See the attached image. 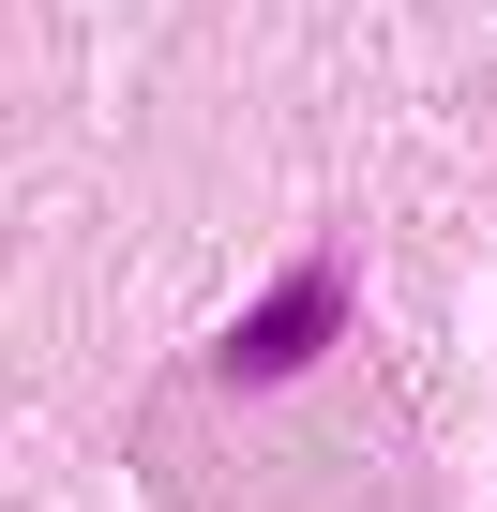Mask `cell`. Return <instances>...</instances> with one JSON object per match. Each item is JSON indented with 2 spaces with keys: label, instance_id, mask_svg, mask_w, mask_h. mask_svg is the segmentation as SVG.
Instances as JSON below:
<instances>
[{
  "label": "cell",
  "instance_id": "obj_1",
  "mask_svg": "<svg viewBox=\"0 0 497 512\" xmlns=\"http://www.w3.org/2000/svg\"><path fill=\"white\" fill-rule=\"evenodd\" d=\"M347 332V272H302L287 302H257V317H241L226 347H211V377H241V392H272V377H302L317 347Z\"/></svg>",
  "mask_w": 497,
  "mask_h": 512
}]
</instances>
